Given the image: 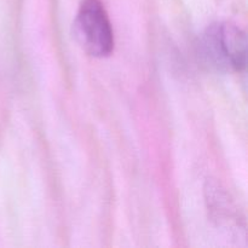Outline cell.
Wrapping results in <instances>:
<instances>
[{
  "mask_svg": "<svg viewBox=\"0 0 248 248\" xmlns=\"http://www.w3.org/2000/svg\"><path fill=\"white\" fill-rule=\"evenodd\" d=\"M199 56L213 70L241 72L246 68V34L235 24L225 22L212 24L201 36Z\"/></svg>",
  "mask_w": 248,
  "mask_h": 248,
  "instance_id": "obj_1",
  "label": "cell"
},
{
  "mask_svg": "<svg viewBox=\"0 0 248 248\" xmlns=\"http://www.w3.org/2000/svg\"><path fill=\"white\" fill-rule=\"evenodd\" d=\"M80 46L93 57H107L114 50V33L101 0H84L73 23Z\"/></svg>",
  "mask_w": 248,
  "mask_h": 248,
  "instance_id": "obj_2",
  "label": "cell"
}]
</instances>
